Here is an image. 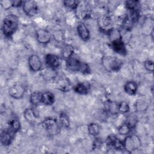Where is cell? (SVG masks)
<instances>
[{
    "mask_svg": "<svg viewBox=\"0 0 154 154\" xmlns=\"http://www.w3.org/2000/svg\"><path fill=\"white\" fill-rule=\"evenodd\" d=\"M42 94V93L40 91L32 92L29 96L30 103L34 106L38 105L40 103H41Z\"/></svg>",
    "mask_w": 154,
    "mask_h": 154,
    "instance_id": "obj_26",
    "label": "cell"
},
{
    "mask_svg": "<svg viewBox=\"0 0 154 154\" xmlns=\"http://www.w3.org/2000/svg\"><path fill=\"white\" fill-rule=\"evenodd\" d=\"M22 9L25 14L29 17L36 16L38 12V7L35 1H24L22 4Z\"/></svg>",
    "mask_w": 154,
    "mask_h": 154,
    "instance_id": "obj_6",
    "label": "cell"
},
{
    "mask_svg": "<svg viewBox=\"0 0 154 154\" xmlns=\"http://www.w3.org/2000/svg\"><path fill=\"white\" fill-rule=\"evenodd\" d=\"M15 134V133L8 128L2 130L0 135V141L1 144L4 146L10 145L14 138Z\"/></svg>",
    "mask_w": 154,
    "mask_h": 154,
    "instance_id": "obj_11",
    "label": "cell"
},
{
    "mask_svg": "<svg viewBox=\"0 0 154 154\" xmlns=\"http://www.w3.org/2000/svg\"><path fill=\"white\" fill-rule=\"evenodd\" d=\"M28 64L29 69L33 72L40 71L42 67V61L36 54L31 55L28 59Z\"/></svg>",
    "mask_w": 154,
    "mask_h": 154,
    "instance_id": "obj_10",
    "label": "cell"
},
{
    "mask_svg": "<svg viewBox=\"0 0 154 154\" xmlns=\"http://www.w3.org/2000/svg\"><path fill=\"white\" fill-rule=\"evenodd\" d=\"M43 128L49 135H56L60 133V125L57 119L52 117H46L41 122Z\"/></svg>",
    "mask_w": 154,
    "mask_h": 154,
    "instance_id": "obj_4",
    "label": "cell"
},
{
    "mask_svg": "<svg viewBox=\"0 0 154 154\" xmlns=\"http://www.w3.org/2000/svg\"><path fill=\"white\" fill-rule=\"evenodd\" d=\"M88 134L93 137L97 136L100 132V126L97 123H90L87 126Z\"/></svg>",
    "mask_w": 154,
    "mask_h": 154,
    "instance_id": "obj_21",
    "label": "cell"
},
{
    "mask_svg": "<svg viewBox=\"0 0 154 154\" xmlns=\"http://www.w3.org/2000/svg\"><path fill=\"white\" fill-rule=\"evenodd\" d=\"M111 47L115 52L120 55L125 56L127 54V50L125 42L122 40L120 36L111 41Z\"/></svg>",
    "mask_w": 154,
    "mask_h": 154,
    "instance_id": "obj_8",
    "label": "cell"
},
{
    "mask_svg": "<svg viewBox=\"0 0 154 154\" xmlns=\"http://www.w3.org/2000/svg\"><path fill=\"white\" fill-rule=\"evenodd\" d=\"M138 85L134 81H127L123 86L124 91L129 96H134L136 94L138 90Z\"/></svg>",
    "mask_w": 154,
    "mask_h": 154,
    "instance_id": "obj_17",
    "label": "cell"
},
{
    "mask_svg": "<svg viewBox=\"0 0 154 154\" xmlns=\"http://www.w3.org/2000/svg\"><path fill=\"white\" fill-rule=\"evenodd\" d=\"M26 92V88L23 85L16 84L11 85L8 89L9 96L15 99H19L23 97Z\"/></svg>",
    "mask_w": 154,
    "mask_h": 154,
    "instance_id": "obj_7",
    "label": "cell"
},
{
    "mask_svg": "<svg viewBox=\"0 0 154 154\" xmlns=\"http://www.w3.org/2000/svg\"><path fill=\"white\" fill-rule=\"evenodd\" d=\"M101 63L104 69L109 72H117L123 66L121 60L112 56H103L101 59Z\"/></svg>",
    "mask_w": 154,
    "mask_h": 154,
    "instance_id": "obj_3",
    "label": "cell"
},
{
    "mask_svg": "<svg viewBox=\"0 0 154 154\" xmlns=\"http://www.w3.org/2000/svg\"><path fill=\"white\" fill-rule=\"evenodd\" d=\"M35 36L37 42L42 45H46L51 40V34L46 29L39 28L35 31Z\"/></svg>",
    "mask_w": 154,
    "mask_h": 154,
    "instance_id": "obj_9",
    "label": "cell"
},
{
    "mask_svg": "<svg viewBox=\"0 0 154 154\" xmlns=\"http://www.w3.org/2000/svg\"><path fill=\"white\" fill-rule=\"evenodd\" d=\"M45 62L46 66L52 70L58 69L60 65V60L59 57L57 55L52 54H48L45 55Z\"/></svg>",
    "mask_w": 154,
    "mask_h": 154,
    "instance_id": "obj_12",
    "label": "cell"
},
{
    "mask_svg": "<svg viewBox=\"0 0 154 154\" xmlns=\"http://www.w3.org/2000/svg\"><path fill=\"white\" fill-rule=\"evenodd\" d=\"M1 4L2 7L4 9H7V8L12 7L11 1H2L1 2Z\"/></svg>",
    "mask_w": 154,
    "mask_h": 154,
    "instance_id": "obj_33",
    "label": "cell"
},
{
    "mask_svg": "<svg viewBox=\"0 0 154 154\" xmlns=\"http://www.w3.org/2000/svg\"><path fill=\"white\" fill-rule=\"evenodd\" d=\"M103 143L102 141L98 138H96L94 142H93V149H99L101 147Z\"/></svg>",
    "mask_w": 154,
    "mask_h": 154,
    "instance_id": "obj_32",
    "label": "cell"
},
{
    "mask_svg": "<svg viewBox=\"0 0 154 154\" xmlns=\"http://www.w3.org/2000/svg\"><path fill=\"white\" fill-rule=\"evenodd\" d=\"M19 23V18L16 15L14 14H10L6 16L3 20L1 27L3 34L6 37H11L17 31Z\"/></svg>",
    "mask_w": 154,
    "mask_h": 154,
    "instance_id": "obj_2",
    "label": "cell"
},
{
    "mask_svg": "<svg viewBox=\"0 0 154 154\" xmlns=\"http://www.w3.org/2000/svg\"><path fill=\"white\" fill-rule=\"evenodd\" d=\"M132 129L131 127L126 122H125L118 128L117 131L120 135H128L130 134Z\"/></svg>",
    "mask_w": 154,
    "mask_h": 154,
    "instance_id": "obj_27",
    "label": "cell"
},
{
    "mask_svg": "<svg viewBox=\"0 0 154 154\" xmlns=\"http://www.w3.org/2000/svg\"><path fill=\"white\" fill-rule=\"evenodd\" d=\"M118 103L114 100L108 99L105 100L103 103V106H104V110L107 112L108 114L111 115H116L119 114V110H118Z\"/></svg>",
    "mask_w": 154,
    "mask_h": 154,
    "instance_id": "obj_13",
    "label": "cell"
},
{
    "mask_svg": "<svg viewBox=\"0 0 154 154\" xmlns=\"http://www.w3.org/2000/svg\"><path fill=\"white\" fill-rule=\"evenodd\" d=\"M126 8L129 11H138L140 12V8H141V4L139 1L134 0V1H126L125 2Z\"/></svg>",
    "mask_w": 154,
    "mask_h": 154,
    "instance_id": "obj_20",
    "label": "cell"
},
{
    "mask_svg": "<svg viewBox=\"0 0 154 154\" xmlns=\"http://www.w3.org/2000/svg\"><path fill=\"white\" fill-rule=\"evenodd\" d=\"M118 110L119 113L125 114L129 112L130 110V106L128 102L125 101H122L118 103Z\"/></svg>",
    "mask_w": 154,
    "mask_h": 154,
    "instance_id": "obj_28",
    "label": "cell"
},
{
    "mask_svg": "<svg viewBox=\"0 0 154 154\" xmlns=\"http://www.w3.org/2000/svg\"><path fill=\"white\" fill-rule=\"evenodd\" d=\"M11 131L16 134L20 129V123L17 118L14 117L11 119L8 122V127Z\"/></svg>",
    "mask_w": 154,
    "mask_h": 154,
    "instance_id": "obj_23",
    "label": "cell"
},
{
    "mask_svg": "<svg viewBox=\"0 0 154 154\" xmlns=\"http://www.w3.org/2000/svg\"><path fill=\"white\" fill-rule=\"evenodd\" d=\"M126 122L131 127V128L133 129L136 126L137 122V118L135 114H131L127 117L126 122Z\"/></svg>",
    "mask_w": 154,
    "mask_h": 154,
    "instance_id": "obj_30",
    "label": "cell"
},
{
    "mask_svg": "<svg viewBox=\"0 0 154 154\" xmlns=\"http://www.w3.org/2000/svg\"><path fill=\"white\" fill-rule=\"evenodd\" d=\"M23 117L31 125L35 124L38 119V115L32 108H28L25 109L23 111Z\"/></svg>",
    "mask_w": 154,
    "mask_h": 154,
    "instance_id": "obj_16",
    "label": "cell"
},
{
    "mask_svg": "<svg viewBox=\"0 0 154 154\" xmlns=\"http://www.w3.org/2000/svg\"><path fill=\"white\" fill-rule=\"evenodd\" d=\"M123 144L124 150L129 153L139 149L141 146L140 138L136 135H128L123 141Z\"/></svg>",
    "mask_w": 154,
    "mask_h": 154,
    "instance_id": "obj_5",
    "label": "cell"
},
{
    "mask_svg": "<svg viewBox=\"0 0 154 154\" xmlns=\"http://www.w3.org/2000/svg\"><path fill=\"white\" fill-rule=\"evenodd\" d=\"M148 107L149 104L144 100H138L134 103V108L137 112H144L148 109Z\"/></svg>",
    "mask_w": 154,
    "mask_h": 154,
    "instance_id": "obj_25",
    "label": "cell"
},
{
    "mask_svg": "<svg viewBox=\"0 0 154 154\" xmlns=\"http://www.w3.org/2000/svg\"><path fill=\"white\" fill-rule=\"evenodd\" d=\"M55 98L54 94L51 91H47L42 93L41 97V103L45 105H52L55 102Z\"/></svg>",
    "mask_w": 154,
    "mask_h": 154,
    "instance_id": "obj_18",
    "label": "cell"
},
{
    "mask_svg": "<svg viewBox=\"0 0 154 154\" xmlns=\"http://www.w3.org/2000/svg\"><path fill=\"white\" fill-rule=\"evenodd\" d=\"M59 123L62 127L69 128L70 126V120L69 116L65 112L60 113L59 116Z\"/></svg>",
    "mask_w": 154,
    "mask_h": 154,
    "instance_id": "obj_24",
    "label": "cell"
},
{
    "mask_svg": "<svg viewBox=\"0 0 154 154\" xmlns=\"http://www.w3.org/2000/svg\"><path fill=\"white\" fill-rule=\"evenodd\" d=\"M80 1H74V0H65L63 1V3L64 5L69 8L76 10L79 4Z\"/></svg>",
    "mask_w": 154,
    "mask_h": 154,
    "instance_id": "obj_29",
    "label": "cell"
},
{
    "mask_svg": "<svg viewBox=\"0 0 154 154\" xmlns=\"http://www.w3.org/2000/svg\"><path fill=\"white\" fill-rule=\"evenodd\" d=\"M77 32L81 39L84 42H87L90 38V31L87 26L83 22H79L76 28Z\"/></svg>",
    "mask_w": 154,
    "mask_h": 154,
    "instance_id": "obj_15",
    "label": "cell"
},
{
    "mask_svg": "<svg viewBox=\"0 0 154 154\" xmlns=\"http://www.w3.org/2000/svg\"><path fill=\"white\" fill-rule=\"evenodd\" d=\"M58 88L62 91H67L70 90L71 84L70 82L66 78H60L56 82Z\"/></svg>",
    "mask_w": 154,
    "mask_h": 154,
    "instance_id": "obj_22",
    "label": "cell"
},
{
    "mask_svg": "<svg viewBox=\"0 0 154 154\" xmlns=\"http://www.w3.org/2000/svg\"><path fill=\"white\" fill-rule=\"evenodd\" d=\"M106 143L108 146L118 150H124L123 141H120L116 136L109 135L106 139Z\"/></svg>",
    "mask_w": 154,
    "mask_h": 154,
    "instance_id": "obj_14",
    "label": "cell"
},
{
    "mask_svg": "<svg viewBox=\"0 0 154 154\" xmlns=\"http://www.w3.org/2000/svg\"><path fill=\"white\" fill-rule=\"evenodd\" d=\"M23 2V1H20V0H13V1H11L12 7H20V6H22Z\"/></svg>",
    "mask_w": 154,
    "mask_h": 154,
    "instance_id": "obj_34",
    "label": "cell"
},
{
    "mask_svg": "<svg viewBox=\"0 0 154 154\" xmlns=\"http://www.w3.org/2000/svg\"><path fill=\"white\" fill-rule=\"evenodd\" d=\"M66 66L70 70L84 74H90L91 69L88 64L77 58L72 53L66 58Z\"/></svg>",
    "mask_w": 154,
    "mask_h": 154,
    "instance_id": "obj_1",
    "label": "cell"
},
{
    "mask_svg": "<svg viewBox=\"0 0 154 154\" xmlns=\"http://www.w3.org/2000/svg\"><path fill=\"white\" fill-rule=\"evenodd\" d=\"M73 91L81 95H86L89 92V85L84 82H79L73 87Z\"/></svg>",
    "mask_w": 154,
    "mask_h": 154,
    "instance_id": "obj_19",
    "label": "cell"
},
{
    "mask_svg": "<svg viewBox=\"0 0 154 154\" xmlns=\"http://www.w3.org/2000/svg\"><path fill=\"white\" fill-rule=\"evenodd\" d=\"M144 67L147 71L152 73L153 72V69H154L153 61L152 60H146L144 62Z\"/></svg>",
    "mask_w": 154,
    "mask_h": 154,
    "instance_id": "obj_31",
    "label": "cell"
}]
</instances>
